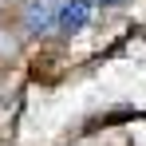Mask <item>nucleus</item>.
Wrapping results in <instances>:
<instances>
[{
    "mask_svg": "<svg viewBox=\"0 0 146 146\" xmlns=\"http://www.w3.org/2000/svg\"><path fill=\"white\" fill-rule=\"evenodd\" d=\"M91 12H95V0H63V4H59V20H55V28L71 36V32H79V28H87Z\"/></svg>",
    "mask_w": 146,
    "mask_h": 146,
    "instance_id": "f257e3e1",
    "label": "nucleus"
},
{
    "mask_svg": "<svg viewBox=\"0 0 146 146\" xmlns=\"http://www.w3.org/2000/svg\"><path fill=\"white\" fill-rule=\"evenodd\" d=\"M59 4L63 0H32L24 8V24L32 28V32H48V28H55V20H59Z\"/></svg>",
    "mask_w": 146,
    "mask_h": 146,
    "instance_id": "f03ea898",
    "label": "nucleus"
},
{
    "mask_svg": "<svg viewBox=\"0 0 146 146\" xmlns=\"http://www.w3.org/2000/svg\"><path fill=\"white\" fill-rule=\"evenodd\" d=\"M103 4H115V0H103Z\"/></svg>",
    "mask_w": 146,
    "mask_h": 146,
    "instance_id": "7ed1b4c3",
    "label": "nucleus"
}]
</instances>
